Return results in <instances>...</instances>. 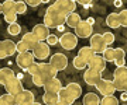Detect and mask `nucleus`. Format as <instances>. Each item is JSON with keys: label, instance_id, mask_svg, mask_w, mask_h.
<instances>
[{"label": "nucleus", "instance_id": "1", "mask_svg": "<svg viewBox=\"0 0 127 105\" xmlns=\"http://www.w3.org/2000/svg\"><path fill=\"white\" fill-rule=\"evenodd\" d=\"M65 20H66V17H65L64 14H61L58 10L54 7V6L51 4L50 7L45 10L42 24L51 30V28H58V27H61V25H64Z\"/></svg>", "mask_w": 127, "mask_h": 105}, {"label": "nucleus", "instance_id": "2", "mask_svg": "<svg viewBox=\"0 0 127 105\" xmlns=\"http://www.w3.org/2000/svg\"><path fill=\"white\" fill-rule=\"evenodd\" d=\"M113 84L116 87V91L127 92V66L116 67L113 73Z\"/></svg>", "mask_w": 127, "mask_h": 105}, {"label": "nucleus", "instance_id": "3", "mask_svg": "<svg viewBox=\"0 0 127 105\" xmlns=\"http://www.w3.org/2000/svg\"><path fill=\"white\" fill-rule=\"evenodd\" d=\"M52 6H54L61 14H64L65 17H68L71 13H75L76 1H75V0H57V1L52 3Z\"/></svg>", "mask_w": 127, "mask_h": 105}, {"label": "nucleus", "instance_id": "4", "mask_svg": "<svg viewBox=\"0 0 127 105\" xmlns=\"http://www.w3.org/2000/svg\"><path fill=\"white\" fill-rule=\"evenodd\" d=\"M17 52V46L16 42L11 39H4V41H0V59H6L13 56Z\"/></svg>", "mask_w": 127, "mask_h": 105}, {"label": "nucleus", "instance_id": "5", "mask_svg": "<svg viewBox=\"0 0 127 105\" xmlns=\"http://www.w3.org/2000/svg\"><path fill=\"white\" fill-rule=\"evenodd\" d=\"M92 48V50L95 52L96 55H100V53H103L104 50L107 49L109 46H107V44L104 42L103 37H102V34H93L91 37V45H89Z\"/></svg>", "mask_w": 127, "mask_h": 105}, {"label": "nucleus", "instance_id": "6", "mask_svg": "<svg viewBox=\"0 0 127 105\" xmlns=\"http://www.w3.org/2000/svg\"><path fill=\"white\" fill-rule=\"evenodd\" d=\"M59 45L65 50H72L78 45V37L72 32H64L62 37L59 38Z\"/></svg>", "mask_w": 127, "mask_h": 105}, {"label": "nucleus", "instance_id": "7", "mask_svg": "<svg viewBox=\"0 0 127 105\" xmlns=\"http://www.w3.org/2000/svg\"><path fill=\"white\" fill-rule=\"evenodd\" d=\"M96 88H97V92L102 94L103 97L114 95V92H116V87L113 84V80H107V78H102L97 83Z\"/></svg>", "mask_w": 127, "mask_h": 105}, {"label": "nucleus", "instance_id": "8", "mask_svg": "<svg viewBox=\"0 0 127 105\" xmlns=\"http://www.w3.org/2000/svg\"><path fill=\"white\" fill-rule=\"evenodd\" d=\"M50 64L57 70V72H62V70H65L66 66H68V58L64 55V53L57 52V53H54V55L50 58Z\"/></svg>", "mask_w": 127, "mask_h": 105}, {"label": "nucleus", "instance_id": "9", "mask_svg": "<svg viewBox=\"0 0 127 105\" xmlns=\"http://www.w3.org/2000/svg\"><path fill=\"white\" fill-rule=\"evenodd\" d=\"M35 62V58L32 55V52H26V53H18L16 58V63L20 69H23L27 72V69Z\"/></svg>", "mask_w": 127, "mask_h": 105}, {"label": "nucleus", "instance_id": "10", "mask_svg": "<svg viewBox=\"0 0 127 105\" xmlns=\"http://www.w3.org/2000/svg\"><path fill=\"white\" fill-rule=\"evenodd\" d=\"M4 88H6V91H7V94H10V95H13V97H17L24 90L23 84H21V80H18L17 77H13L10 81L6 83Z\"/></svg>", "mask_w": 127, "mask_h": 105}, {"label": "nucleus", "instance_id": "11", "mask_svg": "<svg viewBox=\"0 0 127 105\" xmlns=\"http://www.w3.org/2000/svg\"><path fill=\"white\" fill-rule=\"evenodd\" d=\"M75 35L78 38H91L93 35V27L91 24H88V21L82 20L78 24V27L75 28Z\"/></svg>", "mask_w": 127, "mask_h": 105}, {"label": "nucleus", "instance_id": "12", "mask_svg": "<svg viewBox=\"0 0 127 105\" xmlns=\"http://www.w3.org/2000/svg\"><path fill=\"white\" fill-rule=\"evenodd\" d=\"M88 69L95 70V72H97V73L104 72V69H106V62H104L103 56H102V55H95L91 60H89V63H88Z\"/></svg>", "mask_w": 127, "mask_h": 105}, {"label": "nucleus", "instance_id": "13", "mask_svg": "<svg viewBox=\"0 0 127 105\" xmlns=\"http://www.w3.org/2000/svg\"><path fill=\"white\" fill-rule=\"evenodd\" d=\"M32 55H34L35 59H40V60H44L47 58H50V46L47 45V42H40L32 49Z\"/></svg>", "mask_w": 127, "mask_h": 105}, {"label": "nucleus", "instance_id": "14", "mask_svg": "<svg viewBox=\"0 0 127 105\" xmlns=\"http://www.w3.org/2000/svg\"><path fill=\"white\" fill-rule=\"evenodd\" d=\"M102 73H97L95 70H91V69H86V72L83 74V80L86 83L88 86H92V87H96L97 83L102 80Z\"/></svg>", "mask_w": 127, "mask_h": 105}, {"label": "nucleus", "instance_id": "15", "mask_svg": "<svg viewBox=\"0 0 127 105\" xmlns=\"http://www.w3.org/2000/svg\"><path fill=\"white\" fill-rule=\"evenodd\" d=\"M16 102H17V105H32L35 102L34 94H32L30 90H26V88H24L23 92H20V94L16 97Z\"/></svg>", "mask_w": 127, "mask_h": 105}, {"label": "nucleus", "instance_id": "16", "mask_svg": "<svg viewBox=\"0 0 127 105\" xmlns=\"http://www.w3.org/2000/svg\"><path fill=\"white\" fill-rule=\"evenodd\" d=\"M32 34L35 35L37 38H38V41L40 42H45L47 41V38L50 37L51 34H50V28L45 27L44 24L41 23V24H37V25H34V28H32Z\"/></svg>", "mask_w": 127, "mask_h": 105}, {"label": "nucleus", "instance_id": "17", "mask_svg": "<svg viewBox=\"0 0 127 105\" xmlns=\"http://www.w3.org/2000/svg\"><path fill=\"white\" fill-rule=\"evenodd\" d=\"M38 76H44V77L47 78H54L57 77V74H58V72L55 70L52 66H51L50 63H45V62H41L40 63V69H38ZM35 74V76H37Z\"/></svg>", "mask_w": 127, "mask_h": 105}, {"label": "nucleus", "instance_id": "18", "mask_svg": "<svg viewBox=\"0 0 127 105\" xmlns=\"http://www.w3.org/2000/svg\"><path fill=\"white\" fill-rule=\"evenodd\" d=\"M42 88H44V91L45 92H54V94H58L64 87H62V83L59 81L57 77H54V78H50V80L44 84Z\"/></svg>", "mask_w": 127, "mask_h": 105}, {"label": "nucleus", "instance_id": "19", "mask_svg": "<svg viewBox=\"0 0 127 105\" xmlns=\"http://www.w3.org/2000/svg\"><path fill=\"white\" fill-rule=\"evenodd\" d=\"M21 42L27 46V49L30 50V52H32V49H34L38 44H40L38 38H37L32 32H27V34H24L23 38H21Z\"/></svg>", "mask_w": 127, "mask_h": 105}, {"label": "nucleus", "instance_id": "20", "mask_svg": "<svg viewBox=\"0 0 127 105\" xmlns=\"http://www.w3.org/2000/svg\"><path fill=\"white\" fill-rule=\"evenodd\" d=\"M114 63L117 67L126 66V52L123 48H114Z\"/></svg>", "mask_w": 127, "mask_h": 105}, {"label": "nucleus", "instance_id": "21", "mask_svg": "<svg viewBox=\"0 0 127 105\" xmlns=\"http://www.w3.org/2000/svg\"><path fill=\"white\" fill-rule=\"evenodd\" d=\"M13 77H16V73L10 67H1L0 69V84L6 86V83L10 81Z\"/></svg>", "mask_w": 127, "mask_h": 105}, {"label": "nucleus", "instance_id": "22", "mask_svg": "<svg viewBox=\"0 0 127 105\" xmlns=\"http://www.w3.org/2000/svg\"><path fill=\"white\" fill-rule=\"evenodd\" d=\"M65 88H66V91H68L69 94L73 97V100H75V101H76L78 98L82 95V87L79 86L78 83H69Z\"/></svg>", "mask_w": 127, "mask_h": 105}, {"label": "nucleus", "instance_id": "23", "mask_svg": "<svg viewBox=\"0 0 127 105\" xmlns=\"http://www.w3.org/2000/svg\"><path fill=\"white\" fill-rule=\"evenodd\" d=\"M83 105H100V97L95 92H86L82 100Z\"/></svg>", "mask_w": 127, "mask_h": 105}, {"label": "nucleus", "instance_id": "24", "mask_svg": "<svg viewBox=\"0 0 127 105\" xmlns=\"http://www.w3.org/2000/svg\"><path fill=\"white\" fill-rule=\"evenodd\" d=\"M106 24L110 28H113V30H117V28L122 27L120 25V18H119V13H110L106 17Z\"/></svg>", "mask_w": 127, "mask_h": 105}, {"label": "nucleus", "instance_id": "25", "mask_svg": "<svg viewBox=\"0 0 127 105\" xmlns=\"http://www.w3.org/2000/svg\"><path fill=\"white\" fill-rule=\"evenodd\" d=\"M95 55H96V53L92 50L91 46H83V48H81V49H79V52H78V56H79V58H82V59L85 60L86 63H89V60H91Z\"/></svg>", "mask_w": 127, "mask_h": 105}, {"label": "nucleus", "instance_id": "26", "mask_svg": "<svg viewBox=\"0 0 127 105\" xmlns=\"http://www.w3.org/2000/svg\"><path fill=\"white\" fill-rule=\"evenodd\" d=\"M58 97H59V102H62V104H65V105H72L73 102H75L73 97L66 91V88H65V87H64L62 90L58 92Z\"/></svg>", "mask_w": 127, "mask_h": 105}, {"label": "nucleus", "instance_id": "27", "mask_svg": "<svg viewBox=\"0 0 127 105\" xmlns=\"http://www.w3.org/2000/svg\"><path fill=\"white\" fill-rule=\"evenodd\" d=\"M82 21V18H81V15L78 13H71L66 17V20H65V24L68 25V27H71V28H76L78 27V24Z\"/></svg>", "mask_w": 127, "mask_h": 105}, {"label": "nucleus", "instance_id": "28", "mask_svg": "<svg viewBox=\"0 0 127 105\" xmlns=\"http://www.w3.org/2000/svg\"><path fill=\"white\" fill-rule=\"evenodd\" d=\"M42 102L45 105H57L59 102V97L58 94H54V92H44Z\"/></svg>", "mask_w": 127, "mask_h": 105}, {"label": "nucleus", "instance_id": "29", "mask_svg": "<svg viewBox=\"0 0 127 105\" xmlns=\"http://www.w3.org/2000/svg\"><path fill=\"white\" fill-rule=\"evenodd\" d=\"M1 7H3V15L16 13V1L14 0H6V1H3Z\"/></svg>", "mask_w": 127, "mask_h": 105}, {"label": "nucleus", "instance_id": "30", "mask_svg": "<svg viewBox=\"0 0 127 105\" xmlns=\"http://www.w3.org/2000/svg\"><path fill=\"white\" fill-rule=\"evenodd\" d=\"M0 105H17V102H16V97L10 95V94L6 92L4 95L0 97Z\"/></svg>", "mask_w": 127, "mask_h": 105}, {"label": "nucleus", "instance_id": "31", "mask_svg": "<svg viewBox=\"0 0 127 105\" xmlns=\"http://www.w3.org/2000/svg\"><path fill=\"white\" fill-rule=\"evenodd\" d=\"M102 56H103V59L106 63H110V62H114V48H107V49L104 50L103 53H102Z\"/></svg>", "mask_w": 127, "mask_h": 105}, {"label": "nucleus", "instance_id": "32", "mask_svg": "<svg viewBox=\"0 0 127 105\" xmlns=\"http://www.w3.org/2000/svg\"><path fill=\"white\" fill-rule=\"evenodd\" d=\"M73 67L78 69V70H85V69L88 67V63L82 59V58H79V56L76 55L73 58Z\"/></svg>", "mask_w": 127, "mask_h": 105}, {"label": "nucleus", "instance_id": "33", "mask_svg": "<svg viewBox=\"0 0 127 105\" xmlns=\"http://www.w3.org/2000/svg\"><path fill=\"white\" fill-rule=\"evenodd\" d=\"M100 105H119V100H117V97H114V95L103 97L100 100Z\"/></svg>", "mask_w": 127, "mask_h": 105}, {"label": "nucleus", "instance_id": "34", "mask_svg": "<svg viewBox=\"0 0 127 105\" xmlns=\"http://www.w3.org/2000/svg\"><path fill=\"white\" fill-rule=\"evenodd\" d=\"M102 37H103L104 42L107 44V46H110L112 44H114V41H116V37H114V34L113 32H110V31H106L102 34Z\"/></svg>", "mask_w": 127, "mask_h": 105}, {"label": "nucleus", "instance_id": "35", "mask_svg": "<svg viewBox=\"0 0 127 105\" xmlns=\"http://www.w3.org/2000/svg\"><path fill=\"white\" fill-rule=\"evenodd\" d=\"M26 11H27V4H26V1H21V0L16 1V14L20 15V14H24Z\"/></svg>", "mask_w": 127, "mask_h": 105}, {"label": "nucleus", "instance_id": "36", "mask_svg": "<svg viewBox=\"0 0 127 105\" xmlns=\"http://www.w3.org/2000/svg\"><path fill=\"white\" fill-rule=\"evenodd\" d=\"M7 31H9L10 35H18L20 32H21V25L18 23H14V24H10L9 28H7Z\"/></svg>", "mask_w": 127, "mask_h": 105}, {"label": "nucleus", "instance_id": "37", "mask_svg": "<svg viewBox=\"0 0 127 105\" xmlns=\"http://www.w3.org/2000/svg\"><path fill=\"white\" fill-rule=\"evenodd\" d=\"M119 18H120V25L122 27H127V9H123L119 13Z\"/></svg>", "mask_w": 127, "mask_h": 105}, {"label": "nucleus", "instance_id": "38", "mask_svg": "<svg viewBox=\"0 0 127 105\" xmlns=\"http://www.w3.org/2000/svg\"><path fill=\"white\" fill-rule=\"evenodd\" d=\"M47 45L48 46H54V45H57V44H59V38L57 37V35H54V34H51L50 37L47 38Z\"/></svg>", "mask_w": 127, "mask_h": 105}, {"label": "nucleus", "instance_id": "39", "mask_svg": "<svg viewBox=\"0 0 127 105\" xmlns=\"http://www.w3.org/2000/svg\"><path fill=\"white\" fill-rule=\"evenodd\" d=\"M38 69H40V63H37V62H34V63L31 64V66H30V67L27 69V72L28 73H30V76H35L37 73H38Z\"/></svg>", "mask_w": 127, "mask_h": 105}, {"label": "nucleus", "instance_id": "40", "mask_svg": "<svg viewBox=\"0 0 127 105\" xmlns=\"http://www.w3.org/2000/svg\"><path fill=\"white\" fill-rule=\"evenodd\" d=\"M16 46H17V52H18V53H26V52H30V50L27 49V46L24 45L21 41H18L17 44H16Z\"/></svg>", "mask_w": 127, "mask_h": 105}, {"label": "nucleus", "instance_id": "41", "mask_svg": "<svg viewBox=\"0 0 127 105\" xmlns=\"http://www.w3.org/2000/svg\"><path fill=\"white\" fill-rule=\"evenodd\" d=\"M44 3H48V1H38V0H27L26 1V4L27 6H31V7H37V6H40V4H44Z\"/></svg>", "mask_w": 127, "mask_h": 105}, {"label": "nucleus", "instance_id": "42", "mask_svg": "<svg viewBox=\"0 0 127 105\" xmlns=\"http://www.w3.org/2000/svg\"><path fill=\"white\" fill-rule=\"evenodd\" d=\"M79 3V4H82L83 7H88V6H92L93 4V1H85V0H81V1H76V4Z\"/></svg>", "mask_w": 127, "mask_h": 105}, {"label": "nucleus", "instance_id": "43", "mask_svg": "<svg viewBox=\"0 0 127 105\" xmlns=\"http://www.w3.org/2000/svg\"><path fill=\"white\" fill-rule=\"evenodd\" d=\"M113 4L116 6V7H122V6H123V1H122V0H116Z\"/></svg>", "mask_w": 127, "mask_h": 105}, {"label": "nucleus", "instance_id": "44", "mask_svg": "<svg viewBox=\"0 0 127 105\" xmlns=\"http://www.w3.org/2000/svg\"><path fill=\"white\" fill-rule=\"evenodd\" d=\"M86 21H88V24H91V25H93V24H95V18H93V17H89Z\"/></svg>", "mask_w": 127, "mask_h": 105}, {"label": "nucleus", "instance_id": "45", "mask_svg": "<svg viewBox=\"0 0 127 105\" xmlns=\"http://www.w3.org/2000/svg\"><path fill=\"white\" fill-rule=\"evenodd\" d=\"M120 100H122V101H127V92H123L122 95H120Z\"/></svg>", "mask_w": 127, "mask_h": 105}, {"label": "nucleus", "instance_id": "46", "mask_svg": "<svg viewBox=\"0 0 127 105\" xmlns=\"http://www.w3.org/2000/svg\"><path fill=\"white\" fill-rule=\"evenodd\" d=\"M57 30H58V31H65V27H64V25H61V27H58V28H57Z\"/></svg>", "mask_w": 127, "mask_h": 105}, {"label": "nucleus", "instance_id": "47", "mask_svg": "<svg viewBox=\"0 0 127 105\" xmlns=\"http://www.w3.org/2000/svg\"><path fill=\"white\" fill-rule=\"evenodd\" d=\"M16 77H17L18 80H21V78H23V74H21V73H18V74H16Z\"/></svg>", "mask_w": 127, "mask_h": 105}, {"label": "nucleus", "instance_id": "48", "mask_svg": "<svg viewBox=\"0 0 127 105\" xmlns=\"http://www.w3.org/2000/svg\"><path fill=\"white\" fill-rule=\"evenodd\" d=\"M0 14H3V7H1V3H0Z\"/></svg>", "mask_w": 127, "mask_h": 105}, {"label": "nucleus", "instance_id": "49", "mask_svg": "<svg viewBox=\"0 0 127 105\" xmlns=\"http://www.w3.org/2000/svg\"><path fill=\"white\" fill-rule=\"evenodd\" d=\"M32 105H41V102H34Z\"/></svg>", "mask_w": 127, "mask_h": 105}, {"label": "nucleus", "instance_id": "50", "mask_svg": "<svg viewBox=\"0 0 127 105\" xmlns=\"http://www.w3.org/2000/svg\"><path fill=\"white\" fill-rule=\"evenodd\" d=\"M57 105H65V104H62V102H58V104H57Z\"/></svg>", "mask_w": 127, "mask_h": 105}, {"label": "nucleus", "instance_id": "51", "mask_svg": "<svg viewBox=\"0 0 127 105\" xmlns=\"http://www.w3.org/2000/svg\"><path fill=\"white\" fill-rule=\"evenodd\" d=\"M0 97H1V95H0Z\"/></svg>", "mask_w": 127, "mask_h": 105}]
</instances>
